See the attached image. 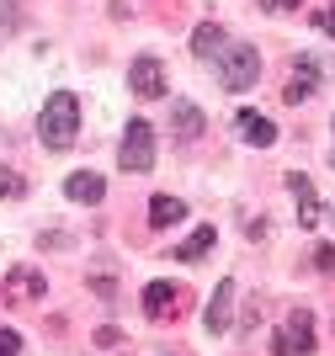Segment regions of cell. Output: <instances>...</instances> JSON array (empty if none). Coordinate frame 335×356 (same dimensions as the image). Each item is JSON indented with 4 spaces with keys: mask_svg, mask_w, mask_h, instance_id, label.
Masks as SVG:
<instances>
[{
    "mask_svg": "<svg viewBox=\"0 0 335 356\" xmlns=\"http://www.w3.org/2000/svg\"><path fill=\"white\" fill-rule=\"evenodd\" d=\"M38 138L48 149H70L80 138V102H75L70 90H54L43 106V118H38Z\"/></svg>",
    "mask_w": 335,
    "mask_h": 356,
    "instance_id": "6da1fadb",
    "label": "cell"
},
{
    "mask_svg": "<svg viewBox=\"0 0 335 356\" xmlns=\"http://www.w3.org/2000/svg\"><path fill=\"white\" fill-rule=\"evenodd\" d=\"M213 70H219L224 90H250L256 80H261V54H256L250 43H224V54L213 59Z\"/></svg>",
    "mask_w": 335,
    "mask_h": 356,
    "instance_id": "7a4b0ae2",
    "label": "cell"
},
{
    "mask_svg": "<svg viewBox=\"0 0 335 356\" xmlns=\"http://www.w3.org/2000/svg\"><path fill=\"white\" fill-rule=\"evenodd\" d=\"M117 165H123L128 176H144V170H155V128H149L144 118H133L128 128H123V144H117Z\"/></svg>",
    "mask_w": 335,
    "mask_h": 356,
    "instance_id": "3957f363",
    "label": "cell"
},
{
    "mask_svg": "<svg viewBox=\"0 0 335 356\" xmlns=\"http://www.w3.org/2000/svg\"><path fill=\"white\" fill-rule=\"evenodd\" d=\"M298 351H314V314L309 309L288 314V325L272 335V356H298Z\"/></svg>",
    "mask_w": 335,
    "mask_h": 356,
    "instance_id": "277c9868",
    "label": "cell"
},
{
    "mask_svg": "<svg viewBox=\"0 0 335 356\" xmlns=\"http://www.w3.org/2000/svg\"><path fill=\"white\" fill-rule=\"evenodd\" d=\"M128 86L139 102H160L165 96V64L155 59V54H139V59L128 64Z\"/></svg>",
    "mask_w": 335,
    "mask_h": 356,
    "instance_id": "5b68a950",
    "label": "cell"
},
{
    "mask_svg": "<svg viewBox=\"0 0 335 356\" xmlns=\"http://www.w3.org/2000/svg\"><path fill=\"white\" fill-rule=\"evenodd\" d=\"M234 277H224L219 287H213V298H208V309H203V325H208V335H229V325H234Z\"/></svg>",
    "mask_w": 335,
    "mask_h": 356,
    "instance_id": "8992f818",
    "label": "cell"
},
{
    "mask_svg": "<svg viewBox=\"0 0 335 356\" xmlns=\"http://www.w3.org/2000/svg\"><path fill=\"white\" fill-rule=\"evenodd\" d=\"M187 309V287H176V282H149L144 287V314L149 319H171V314Z\"/></svg>",
    "mask_w": 335,
    "mask_h": 356,
    "instance_id": "52a82bcc",
    "label": "cell"
},
{
    "mask_svg": "<svg viewBox=\"0 0 335 356\" xmlns=\"http://www.w3.org/2000/svg\"><path fill=\"white\" fill-rule=\"evenodd\" d=\"M320 90V59H293V86H288V102H309Z\"/></svg>",
    "mask_w": 335,
    "mask_h": 356,
    "instance_id": "ba28073f",
    "label": "cell"
},
{
    "mask_svg": "<svg viewBox=\"0 0 335 356\" xmlns=\"http://www.w3.org/2000/svg\"><path fill=\"white\" fill-rule=\"evenodd\" d=\"M240 138H245V144H256V149H272L277 144V122L272 118H261V112H240Z\"/></svg>",
    "mask_w": 335,
    "mask_h": 356,
    "instance_id": "9c48e42d",
    "label": "cell"
},
{
    "mask_svg": "<svg viewBox=\"0 0 335 356\" xmlns=\"http://www.w3.org/2000/svg\"><path fill=\"white\" fill-rule=\"evenodd\" d=\"M288 192L298 197V223H304V229H314V223H320V197H314V181L293 170V176H288Z\"/></svg>",
    "mask_w": 335,
    "mask_h": 356,
    "instance_id": "30bf717a",
    "label": "cell"
},
{
    "mask_svg": "<svg viewBox=\"0 0 335 356\" xmlns=\"http://www.w3.org/2000/svg\"><path fill=\"white\" fill-rule=\"evenodd\" d=\"M6 293L22 298V303H32V298H43V293H48V282H43V271L16 266V271H6Z\"/></svg>",
    "mask_w": 335,
    "mask_h": 356,
    "instance_id": "8fae6325",
    "label": "cell"
},
{
    "mask_svg": "<svg viewBox=\"0 0 335 356\" xmlns=\"http://www.w3.org/2000/svg\"><path fill=\"white\" fill-rule=\"evenodd\" d=\"M224 43H229V32H224L219 22H203V27L192 32V54H197V59H208V64L224 54Z\"/></svg>",
    "mask_w": 335,
    "mask_h": 356,
    "instance_id": "7c38bea8",
    "label": "cell"
},
{
    "mask_svg": "<svg viewBox=\"0 0 335 356\" xmlns=\"http://www.w3.org/2000/svg\"><path fill=\"white\" fill-rule=\"evenodd\" d=\"M181 218H187V202H181V197H171V192L149 197V229H171V223H181Z\"/></svg>",
    "mask_w": 335,
    "mask_h": 356,
    "instance_id": "4fadbf2b",
    "label": "cell"
},
{
    "mask_svg": "<svg viewBox=\"0 0 335 356\" xmlns=\"http://www.w3.org/2000/svg\"><path fill=\"white\" fill-rule=\"evenodd\" d=\"M64 197H70V202H102V197H107V181L91 176V170H75V176L64 181Z\"/></svg>",
    "mask_w": 335,
    "mask_h": 356,
    "instance_id": "5bb4252c",
    "label": "cell"
},
{
    "mask_svg": "<svg viewBox=\"0 0 335 356\" xmlns=\"http://www.w3.org/2000/svg\"><path fill=\"white\" fill-rule=\"evenodd\" d=\"M171 134L181 138V144H192V138H203V112H197V106H192V102H176Z\"/></svg>",
    "mask_w": 335,
    "mask_h": 356,
    "instance_id": "9a60e30c",
    "label": "cell"
},
{
    "mask_svg": "<svg viewBox=\"0 0 335 356\" xmlns=\"http://www.w3.org/2000/svg\"><path fill=\"white\" fill-rule=\"evenodd\" d=\"M213 239H219V229H208V223H203V229H197V234H187L171 255H176V261H203V255L213 250Z\"/></svg>",
    "mask_w": 335,
    "mask_h": 356,
    "instance_id": "2e32d148",
    "label": "cell"
},
{
    "mask_svg": "<svg viewBox=\"0 0 335 356\" xmlns=\"http://www.w3.org/2000/svg\"><path fill=\"white\" fill-rule=\"evenodd\" d=\"M0 197H27V176H22V170H6V165H0Z\"/></svg>",
    "mask_w": 335,
    "mask_h": 356,
    "instance_id": "e0dca14e",
    "label": "cell"
},
{
    "mask_svg": "<svg viewBox=\"0 0 335 356\" xmlns=\"http://www.w3.org/2000/svg\"><path fill=\"white\" fill-rule=\"evenodd\" d=\"M0 356H22V335H16L11 325L0 330Z\"/></svg>",
    "mask_w": 335,
    "mask_h": 356,
    "instance_id": "ac0fdd59",
    "label": "cell"
},
{
    "mask_svg": "<svg viewBox=\"0 0 335 356\" xmlns=\"http://www.w3.org/2000/svg\"><path fill=\"white\" fill-rule=\"evenodd\" d=\"M314 27H320V32H335V11H314Z\"/></svg>",
    "mask_w": 335,
    "mask_h": 356,
    "instance_id": "d6986e66",
    "label": "cell"
},
{
    "mask_svg": "<svg viewBox=\"0 0 335 356\" xmlns=\"http://www.w3.org/2000/svg\"><path fill=\"white\" fill-rule=\"evenodd\" d=\"M266 11H293V6H304V0H261Z\"/></svg>",
    "mask_w": 335,
    "mask_h": 356,
    "instance_id": "ffe728a7",
    "label": "cell"
},
{
    "mask_svg": "<svg viewBox=\"0 0 335 356\" xmlns=\"http://www.w3.org/2000/svg\"><path fill=\"white\" fill-rule=\"evenodd\" d=\"M320 271H335V250H330V245L320 250Z\"/></svg>",
    "mask_w": 335,
    "mask_h": 356,
    "instance_id": "44dd1931",
    "label": "cell"
}]
</instances>
